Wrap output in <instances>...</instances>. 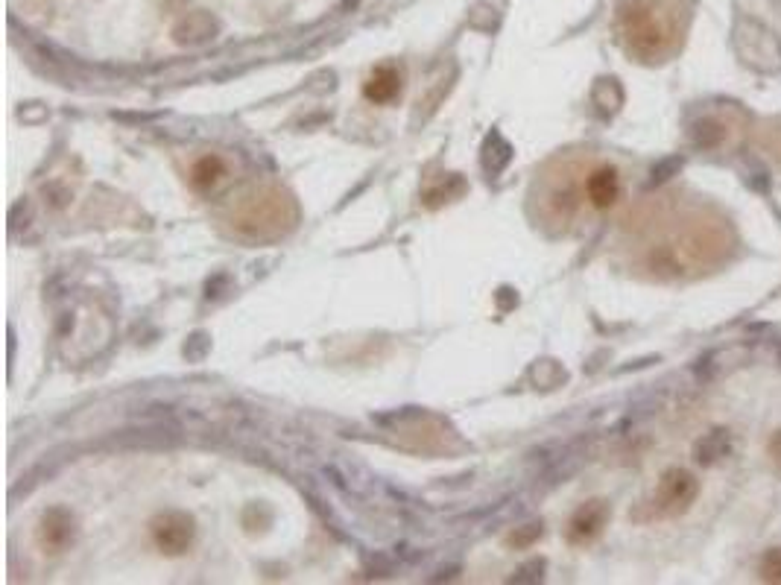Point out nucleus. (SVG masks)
Wrapping results in <instances>:
<instances>
[{
	"label": "nucleus",
	"mask_w": 781,
	"mask_h": 585,
	"mask_svg": "<svg viewBox=\"0 0 781 585\" xmlns=\"http://www.w3.org/2000/svg\"><path fill=\"white\" fill-rule=\"evenodd\" d=\"M697 498H700V480L685 468H667L653 498L647 501L650 518H676L694 507Z\"/></svg>",
	"instance_id": "1"
},
{
	"label": "nucleus",
	"mask_w": 781,
	"mask_h": 585,
	"mask_svg": "<svg viewBox=\"0 0 781 585\" xmlns=\"http://www.w3.org/2000/svg\"><path fill=\"white\" fill-rule=\"evenodd\" d=\"M624 36L626 41H629V47H632L635 53H641V56H653V53L662 50V24H659L656 12H653L647 3H641V0H635V3L626 6Z\"/></svg>",
	"instance_id": "2"
},
{
	"label": "nucleus",
	"mask_w": 781,
	"mask_h": 585,
	"mask_svg": "<svg viewBox=\"0 0 781 585\" xmlns=\"http://www.w3.org/2000/svg\"><path fill=\"white\" fill-rule=\"evenodd\" d=\"M196 524L188 512H161L153 521V542L161 553L167 556H182L188 547L194 545Z\"/></svg>",
	"instance_id": "3"
},
{
	"label": "nucleus",
	"mask_w": 781,
	"mask_h": 585,
	"mask_svg": "<svg viewBox=\"0 0 781 585\" xmlns=\"http://www.w3.org/2000/svg\"><path fill=\"white\" fill-rule=\"evenodd\" d=\"M74 533H77V524H74V515H71L68 509H47V512L41 515L39 545L44 547L47 553L65 550V547L74 542Z\"/></svg>",
	"instance_id": "4"
},
{
	"label": "nucleus",
	"mask_w": 781,
	"mask_h": 585,
	"mask_svg": "<svg viewBox=\"0 0 781 585\" xmlns=\"http://www.w3.org/2000/svg\"><path fill=\"white\" fill-rule=\"evenodd\" d=\"M609 521V504L606 501H588L574 512L571 524H568V542L571 545H588L594 542L603 527Z\"/></svg>",
	"instance_id": "5"
},
{
	"label": "nucleus",
	"mask_w": 781,
	"mask_h": 585,
	"mask_svg": "<svg viewBox=\"0 0 781 585\" xmlns=\"http://www.w3.org/2000/svg\"><path fill=\"white\" fill-rule=\"evenodd\" d=\"M586 196L594 208H612L621 199V176L615 167H594L586 179Z\"/></svg>",
	"instance_id": "6"
},
{
	"label": "nucleus",
	"mask_w": 781,
	"mask_h": 585,
	"mask_svg": "<svg viewBox=\"0 0 781 585\" xmlns=\"http://www.w3.org/2000/svg\"><path fill=\"white\" fill-rule=\"evenodd\" d=\"M363 94H366L369 103H378V106L392 103V100L401 94V71H398L395 65L375 68V71L369 74V79H366V85H363Z\"/></svg>",
	"instance_id": "7"
},
{
	"label": "nucleus",
	"mask_w": 781,
	"mask_h": 585,
	"mask_svg": "<svg viewBox=\"0 0 781 585\" xmlns=\"http://www.w3.org/2000/svg\"><path fill=\"white\" fill-rule=\"evenodd\" d=\"M214 33H217V21L208 12H191L173 27V39L179 44H202L214 39Z\"/></svg>",
	"instance_id": "8"
},
{
	"label": "nucleus",
	"mask_w": 781,
	"mask_h": 585,
	"mask_svg": "<svg viewBox=\"0 0 781 585\" xmlns=\"http://www.w3.org/2000/svg\"><path fill=\"white\" fill-rule=\"evenodd\" d=\"M223 176H226V164H223V158L220 156L199 158L194 167H191V185H194L196 191H211V188H217V185L223 182Z\"/></svg>",
	"instance_id": "9"
},
{
	"label": "nucleus",
	"mask_w": 781,
	"mask_h": 585,
	"mask_svg": "<svg viewBox=\"0 0 781 585\" xmlns=\"http://www.w3.org/2000/svg\"><path fill=\"white\" fill-rule=\"evenodd\" d=\"M729 448H732V442H729V436H726V430H714V433H708L705 439H700V445H697V463H717L720 457H726L729 454Z\"/></svg>",
	"instance_id": "10"
},
{
	"label": "nucleus",
	"mask_w": 781,
	"mask_h": 585,
	"mask_svg": "<svg viewBox=\"0 0 781 585\" xmlns=\"http://www.w3.org/2000/svg\"><path fill=\"white\" fill-rule=\"evenodd\" d=\"M761 580L764 583H779L781 585V547H773V550H767L764 553V559H761Z\"/></svg>",
	"instance_id": "11"
},
{
	"label": "nucleus",
	"mask_w": 781,
	"mask_h": 585,
	"mask_svg": "<svg viewBox=\"0 0 781 585\" xmlns=\"http://www.w3.org/2000/svg\"><path fill=\"white\" fill-rule=\"evenodd\" d=\"M770 454H773V460H776V463H781V433H776V436H773V442H770Z\"/></svg>",
	"instance_id": "12"
}]
</instances>
